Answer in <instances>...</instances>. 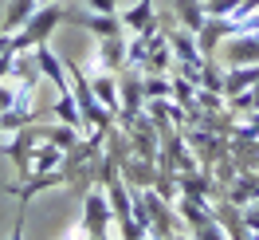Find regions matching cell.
<instances>
[{
	"label": "cell",
	"mask_w": 259,
	"mask_h": 240,
	"mask_svg": "<svg viewBox=\"0 0 259 240\" xmlns=\"http://www.w3.org/2000/svg\"><path fill=\"white\" fill-rule=\"evenodd\" d=\"M63 20H67V4H63V0H48V4H39V8L32 12V20H28L20 32H12L8 51H12V55H28V51H35V44H48L51 32H55Z\"/></svg>",
	"instance_id": "1"
},
{
	"label": "cell",
	"mask_w": 259,
	"mask_h": 240,
	"mask_svg": "<svg viewBox=\"0 0 259 240\" xmlns=\"http://www.w3.org/2000/svg\"><path fill=\"white\" fill-rule=\"evenodd\" d=\"M110 221H114V209L106 201V189H87L82 193V236H91V240L110 236L114 232Z\"/></svg>",
	"instance_id": "2"
},
{
	"label": "cell",
	"mask_w": 259,
	"mask_h": 240,
	"mask_svg": "<svg viewBox=\"0 0 259 240\" xmlns=\"http://www.w3.org/2000/svg\"><path fill=\"white\" fill-rule=\"evenodd\" d=\"M39 138H44V130H35V122H28V126H20V130H12V134L0 138L4 158H12V165H16L24 177L32 174V154H35V146H39Z\"/></svg>",
	"instance_id": "3"
},
{
	"label": "cell",
	"mask_w": 259,
	"mask_h": 240,
	"mask_svg": "<svg viewBox=\"0 0 259 240\" xmlns=\"http://www.w3.org/2000/svg\"><path fill=\"white\" fill-rule=\"evenodd\" d=\"M118 95H122V107H118V126L130 130L138 122V114L146 111V87H142V71L126 67V75L118 79Z\"/></svg>",
	"instance_id": "4"
},
{
	"label": "cell",
	"mask_w": 259,
	"mask_h": 240,
	"mask_svg": "<svg viewBox=\"0 0 259 240\" xmlns=\"http://www.w3.org/2000/svg\"><path fill=\"white\" fill-rule=\"evenodd\" d=\"M67 24H75V28H82V32H91L95 40H106V36H126V28H122L118 12H114V16H106V12H75V8H67Z\"/></svg>",
	"instance_id": "5"
},
{
	"label": "cell",
	"mask_w": 259,
	"mask_h": 240,
	"mask_svg": "<svg viewBox=\"0 0 259 240\" xmlns=\"http://www.w3.org/2000/svg\"><path fill=\"white\" fill-rule=\"evenodd\" d=\"M142 193H146V209H149V232H153V236H165V240L181 236V228H173V205H169L153 185L142 189Z\"/></svg>",
	"instance_id": "6"
},
{
	"label": "cell",
	"mask_w": 259,
	"mask_h": 240,
	"mask_svg": "<svg viewBox=\"0 0 259 240\" xmlns=\"http://www.w3.org/2000/svg\"><path fill=\"white\" fill-rule=\"evenodd\" d=\"M35 67H39V75L55 87V95L59 91H71V75H67V63L51 51V40L48 44H35Z\"/></svg>",
	"instance_id": "7"
},
{
	"label": "cell",
	"mask_w": 259,
	"mask_h": 240,
	"mask_svg": "<svg viewBox=\"0 0 259 240\" xmlns=\"http://www.w3.org/2000/svg\"><path fill=\"white\" fill-rule=\"evenodd\" d=\"M228 36H236V20L232 16H208L200 24V32H196V44H200V51L208 59H216V51H220V44Z\"/></svg>",
	"instance_id": "8"
},
{
	"label": "cell",
	"mask_w": 259,
	"mask_h": 240,
	"mask_svg": "<svg viewBox=\"0 0 259 240\" xmlns=\"http://www.w3.org/2000/svg\"><path fill=\"white\" fill-rule=\"evenodd\" d=\"M177 59H173V44H169V32L157 28L149 36V51H146V63H142V75L146 71H173Z\"/></svg>",
	"instance_id": "9"
},
{
	"label": "cell",
	"mask_w": 259,
	"mask_h": 240,
	"mask_svg": "<svg viewBox=\"0 0 259 240\" xmlns=\"http://www.w3.org/2000/svg\"><path fill=\"white\" fill-rule=\"evenodd\" d=\"M224 67H236V63H259V36H228L224 44Z\"/></svg>",
	"instance_id": "10"
},
{
	"label": "cell",
	"mask_w": 259,
	"mask_h": 240,
	"mask_svg": "<svg viewBox=\"0 0 259 240\" xmlns=\"http://www.w3.org/2000/svg\"><path fill=\"white\" fill-rule=\"evenodd\" d=\"M95 63L102 71H126V36H106L95 48Z\"/></svg>",
	"instance_id": "11"
},
{
	"label": "cell",
	"mask_w": 259,
	"mask_h": 240,
	"mask_svg": "<svg viewBox=\"0 0 259 240\" xmlns=\"http://www.w3.org/2000/svg\"><path fill=\"white\" fill-rule=\"evenodd\" d=\"M224 197L232 201V205H240V209L259 205V174H255V169H243V174L224 189Z\"/></svg>",
	"instance_id": "12"
},
{
	"label": "cell",
	"mask_w": 259,
	"mask_h": 240,
	"mask_svg": "<svg viewBox=\"0 0 259 240\" xmlns=\"http://www.w3.org/2000/svg\"><path fill=\"white\" fill-rule=\"evenodd\" d=\"M91 91H95V95H98V102H102L106 111H114V118H118L122 95H118V79H114V71H102V67H98L95 75H91Z\"/></svg>",
	"instance_id": "13"
},
{
	"label": "cell",
	"mask_w": 259,
	"mask_h": 240,
	"mask_svg": "<svg viewBox=\"0 0 259 240\" xmlns=\"http://www.w3.org/2000/svg\"><path fill=\"white\" fill-rule=\"evenodd\" d=\"M173 20H177L185 32H200V24L208 20V8H204V0H177L173 4Z\"/></svg>",
	"instance_id": "14"
},
{
	"label": "cell",
	"mask_w": 259,
	"mask_h": 240,
	"mask_svg": "<svg viewBox=\"0 0 259 240\" xmlns=\"http://www.w3.org/2000/svg\"><path fill=\"white\" fill-rule=\"evenodd\" d=\"M51 114H55V122H67V126H75V130L87 134V122H82V111H79V102H75V91H59Z\"/></svg>",
	"instance_id": "15"
},
{
	"label": "cell",
	"mask_w": 259,
	"mask_h": 240,
	"mask_svg": "<svg viewBox=\"0 0 259 240\" xmlns=\"http://www.w3.org/2000/svg\"><path fill=\"white\" fill-rule=\"evenodd\" d=\"M32 174H51V169H63V158H67V150H59L55 142H48V138H39V146H35V154H32Z\"/></svg>",
	"instance_id": "16"
},
{
	"label": "cell",
	"mask_w": 259,
	"mask_h": 240,
	"mask_svg": "<svg viewBox=\"0 0 259 240\" xmlns=\"http://www.w3.org/2000/svg\"><path fill=\"white\" fill-rule=\"evenodd\" d=\"M39 8V0H8V8H4V20H0V32H20L32 12Z\"/></svg>",
	"instance_id": "17"
},
{
	"label": "cell",
	"mask_w": 259,
	"mask_h": 240,
	"mask_svg": "<svg viewBox=\"0 0 259 240\" xmlns=\"http://www.w3.org/2000/svg\"><path fill=\"white\" fill-rule=\"evenodd\" d=\"M153 16H157L153 0H138V4H130V8H122V12H118V20H122V28H126V32H138V28H146Z\"/></svg>",
	"instance_id": "18"
},
{
	"label": "cell",
	"mask_w": 259,
	"mask_h": 240,
	"mask_svg": "<svg viewBox=\"0 0 259 240\" xmlns=\"http://www.w3.org/2000/svg\"><path fill=\"white\" fill-rule=\"evenodd\" d=\"M228 114L232 118H247V114H255L259 111V83L255 87H247V91H240V95H228Z\"/></svg>",
	"instance_id": "19"
},
{
	"label": "cell",
	"mask_w": 259,
	"mask_h": 240,
	"mask_svg": "<svg viewBox=\"0 0 259 240\" xmlns=\"http://www.w3.org/2000/svg\"><path fill=\"white\" fill-rule=\"evenodd\" d=\"M79 134H82V130L67 126V122H55V126L44 130V138H48V142H55L59 150H71V146H79Z\"/></svg>",
	"instance_id": "20"
},
{
	"label": "cell",
	"mask_w": 259,
	"mask_h": 240,
	"mask_svg": "<svg viewBox=\"0 0 259 240\" xmlns=\"http://www.w3.org/2000/svg\"><path fill=\"white\" fill-rule=\"evenodd\" d=\"M196 87H204V91H220V95H224V71H220L216 59H204V67H200V83H196Z\"/></svg>",
	"instance_id": "21"
},
{
	"label": "cell",
	"mask_w": 259,
	"mask_h": 240,
	"mask_svg": "<svg viewBox=\"0 0 259 240\" xmlns=\"http://www.w3.org/2000/svg\"><path fill=\"white\" fill-rule=\"evenodd\" d=\"M236 4H240V0H204L208 16H232V12H236Z\"/></svg>",
	"instance_id": "22"
},
{
	"label": "cell",
	"mask_w": 259,
	"mask_h": 240,
	"mask_svg": "<svg viewBox=\"0 0 259 240\" xmlns=\"http://www.w3.org/2000/svg\"><path fill=\"white\" fill-rule=\"evenodd\" d=\"M243 224H247V232L259 236V205H247L243 209Z\"/></svg>",
	"instance_id": "23"
},
{
	"label": "cell",
	"mask_w": 259,
	"mask_h": 240,
	"mask_svg": "<svg viewBox=\"0 0 259 240\" xmlns=\"http://www.w3.org/2000/svg\"><path fill=\"white\" fill-rule=\"evenodd\" d=\"M87 8H91V12H106V16H114V12H118V0H87Z\"/></svg>",
	"instance_id": "24"
},
{
	"label": "cell",
	"mask_w": 259,
	"mask_h": 240,
	"mask_svg": "<svg viewBox=\"0 0 259 240\" xmlns=\"http://www.w3.org/2000/svg\"><path fill=\"white\" fill-rule=\"evenodd\" d=\"M12 67H16V55L4 51V55H0V79H12Z\"/></svg>",
	"instance_id": "25"
},
{
	"label": "cell",
	"mask_w": 259,
	"mask_h": 240,
	"mask_svg": "<svg viewBox=\"0 0 259 240\" xmlns=\"http://www.w3.org/2000/svg\"><path fill=\"white\" fill-rule=\"evenodd\" d=\"M8 40H12V32H0V55L8 51Z\"/></svg>",
	"instance_id": "26"
},
{
	"label": "cell",
	"mask_w": 259,
	"mask_h": 240,
	"mask_svg": "<svg viewBox=\"0 0 259 240\" xmlns=\"http://www.w3.org/2000/svg\"><path fill=\"white\" fill-rule=\"evenodd\" d=\"M0 138H4V130H0Z\"/></svg>",
	"instance_id": "27"
}]
</instances>
